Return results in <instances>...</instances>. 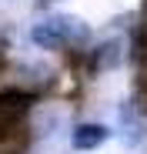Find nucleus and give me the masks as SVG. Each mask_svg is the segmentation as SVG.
<instances>
[{"instance_id": "obj_1", "label": "nucleus", "mask_w": 147, "mask_h": 154, "mask_svg": "<svg viewBox=\"0 0 147 154\" xmlns=\"http://www.w3.org/2000/svg\"><path fill=\"white\" fill-rule=\"evenodd\" d=\"M34 44L44 50H60L67 44H80L87 40V27L77 17H67V14H54V17H44L37 27L30 30Z\"/></svg>"}, {"instance_id": "obj_2", "label": "nucleus", "mask_w": 147, "mask_h": 154, "mask_svg": "<svg viewBox=\"0 0 147 154\" xmlns=\"http://www.w3.org/2000/svg\"><path fill=\"white\" fill-rule=\"evenodd\" d=\"M34 94L27 91H4L0 94V137H10L23 124V114L30 111Z\"/></svg>"}, {"instance_id": "obj_3", "label": "nucleus", "mask_w": 147, "mask_h": 154, "mask_svg": "<svg viewBox=\"0 0 147 154\" xmlns=\"http://www.w3.org/2000/svg\"><path fill=\"white\" fill-rule=\"evenodd\" d=\"M107 137H110V131H107L104 124H80V127H74L70 144L77 147V151H94V147H100Z\"/></svg>"}, {"instance_id": "obj_4", "label": "nucleus", "mask_w": 147, "mask_h": 154, "mask_svg": "<svg viewBox=\"0 0 147 154\" xmlns=\"http://www.w3.org/2000/svg\"><path fill=\"white\" fill-rule=\"evenodd\" d=\"M4 60H7V57H4V50H0V70H4Z\"/></svg>"}]
</instances>
